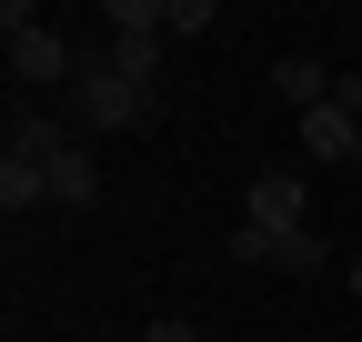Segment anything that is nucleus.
<instances>
[{"label": "nucleus", "mask_w": 362, "mask_h": 342, "mask_svg": "<svg viewBox=\"0 0 362 342\" xmlns=\"http://www.w3.org/2000/svg\"><path fill=\"white\" fill-rule=\"evenodd\" d=\"M61 121L71 131H141V121H161V91H131L111 71V51H81L71 91H61Z\"/></svg>", "instance_id": "obj_1"}, {"label": "nucleus", "mask_w": 362, "mask_h": 342, "mask_svg": "<svg viewBox=\"0 0 362 342\" xmlns=\"http://www.w3.org/2000/svg\"><path fill=\"white\" fill-rule=\"evenodd\" d=\"M0 30H11V81H40V91H71L81 51H71V40H61L51 20H40V11H21V0H11V11H0Z\"/></svg>", "instance_id": "obj_2"}, {"label": "nucleus", "mask_w": 362, "mask_h": 342, "mask_svg": "<svg viewBox=\"0 0 362 342\" xmlns=\"http://www.w3.org/2000/svg\"><path fill=\"white\" fill-rule=\"evenodd\" d=\"M302 201H312V191H302V171H262V182L242 191V222L272 232V242H282V232H312V222H302Z\"/></svg>", "instance_id": "obj_3"}, {"label": "nucleus", "mask_w": 362, "mask_h": 342, "mask_svg": "<svg viewBox=\"0 0 362 342\" xmlns=\"http://www.w3.org/2000/svg\"><path fill=\"white\" fill-rule=\"evenodd\" d=\"M11 151H21V161H40V171H51L61 151H81V131H71V121H61V111H21V121H11Z\"/></svg>", "instance_id": "obj_4"}, {"label": "nucleus", "mask_w": 362, "mask_h": 342, "mask_svg": "<svg viewBox=\"0 0 362 342\" xmlns=\"http://www.w3.org/2000/svg\"><path fill=\"white\" fill-rule=\"evenodd\" d=\"M272 101H292V111H322V101H332V71L312 61V51H292V61H272Z\"/></svg>", "instance_id": "obj_5"}, {"label": "nucleus", "mask_w": 362, "mask_h": 342, "mask_svg": "<svg viewBox=\"0 0 362 342\" xmlns=\"http://www.w3.org/2000/svg\"><path fill=\"white\" fill-rule=\"evenodd\" d=\"M40 201H51V171L21 161V151H0V211H40Z\"/></svg>", "instance_id": "obj_6"}, {"label": "nucleus", "mask_w": 362, "mask_h": 342, "mask_svg": "<svg viewBox=\"0 0 362 342\" xmlns=\"http://www.w3.org/2000/svg\"><path fill=\"white\" fill-rule=\"evenodd\" d=\"M51 201H61V211H90V201H101V171H90V151H61V161H51Z\"/></svg>", "instance_id": "obj_7"}, {"label": "nucleus", "mask_w": 362, "mask_h": 342, "mask_svg": "<svg viewBox=\"0 0 362 342\" xmlns=\"http://www.w3.org/2000/svg\"><path fill=\"white\" fill-rule=\"evenodd\" d=\"M101 30L111 40H141V30H161V0H111V11H101ZM171 40V30H161Z\"/></svg>", "instance_id": "obj_8"}, {"label": "nucleus", "mask_w": 362, "mask_h": 342, "mask_svg": "<svg viewBox=\"0 0 362 342\" xmlns=\"http://www.w3.org/2000/svg\"><path fill=\"white\" fill-rule=\"evenodd\" d=\"M332 252H322V232H282L272 242V272H322Z\"/></svg>", "instance_id": "obj_9"}, {"label": "nucleus", "mask_w": 362, "mask_h": 342, "mask_svg": "<svg viewBox=\"0 0 362 342\" xmlns=\"http://www.w3.org/2000/svg\"><path fill=\"white\" fill-rule=\"evenodd\" d=\"M221 20V0H161V30H181V40H202Z\"/></svg>", "instance_id": "obj_10"}, {"label": "nucleus", "mask_w": 362, "mask_h": 342, "mask_svg": "<svg viewBox=\"0 0 362 342\" xmlns=\"http://www.w3.org/2000/svg\"><path fill=\"white\" fill-rule=\"evenodd\" d=\"M232 272H272V232H252V222L232 232Z\"/></svg>", "instance_id": "obj_11"}, {"label": "nucleus", "mask_w": 362, "mask_h": 342, "mask_svg": "<svg viewBox=\"0 0 362 342\" xmlns=\"http://www.w3.org/2000/svg\"><path fill=\"white\" fill-rule=\"evenodd\" d=\"M342 292H352V302H362V252H352V262H342Z\"/></svg>", "instance_id": "obj_12"}, {"label": "nucleus", "mask_w": 362, "mask_h": 342, "mask_svg": "<svg viewBox=\"0 0 362 342\" xmlns=\"http://www.w3.org/2000/svg\"><path fill=\"white\" fill-rule=\"evenodd\" d=\"M352 171H362V141H352Z\"/></svg>", "instance_id": "obj_13"}]
</instances>
